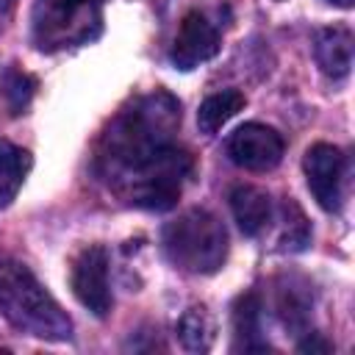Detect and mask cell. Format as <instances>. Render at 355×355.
I'll return each mask as SVG.
<instances>
[{
    "label": "cell",
    "mask_w": 355,
    "mask_h": 355,
    "mask_svg": "<svg viewBox=\"0 0 355 355\" xmlns=\"http://www.w3.org/2000/svg\"><path fill=\"white\" fill-rule=\"evenodd\" d=\"M180 125V103L166 92H153L139 97L128 111H122L103 136L100 164L105 175L119 180L130 169L141 166L147 158L172 144V133Z\"/></svg>",
    "instance_id": "obj_1"
},
{
    "label": "cell",
    "mask_w": 355,
    "mask_h": 355,
    "mask_svg": "<svg viewBox=\"0 0 355 355\" xmlns=\"http://www.w3.org/2000/svg\"><path fill=\"white\" fill-rule=\"evenodd\" d=\"M0 311L22 333L47 341L72 338V319L19 261H0Z\"/></svg>",
    "instance_id": "obj_2"
},
{
    "label": "cell",
    "mask_w": 355,
    "mask_h": 355,
    "mask_svg": "<svg viewBox=\"0 0 355 355\" xmlns=\"http://www.w3.org/2000/svg\"><path fill=\"white\" fill-rule=\"evenodd\" d=\"M166 258L189 275H214L227 258V230L205 208H189L164 227Z\"/></svg>",
    "instance_id": "obj_3"
},
{
    "label": "cell",
    "mask_w": 355,
    "mask_h": 355,
    "mask_svg": "<svg viewBox=\"0 0 355 355\" xmlns=\"http://www.w3.org/2000/svg\"><path fill=\"white\" fill-rule=\"evenodd\" d=\"M105 0H36L31 31L39 50L78 47L100 36Z\"/></svg>",
    "instance_id": "obj_4"
},
{
    "label": "cell",
    "mask_w": 355,
    "mask_h": 355,
    "mask_svg": "<svg viewBox=\"0 0 355 355\" xmlns=\"http://www.w3.org/2000/svg\"><path fill=\"white\" fill-rule=\"evenodd\" d=\"M191 175V155L178 147H164L141 166L122 175L116 183L125 189L128 202L147 211H169L180 200L183 180Z\"/></svg>",
    "instance_id": "obj_5"
},
{
    "label": "cell",
    "mask_w": 355,
    "mask_h": 355,
    "mask_svg": "<svg viewBox=\"0 0 355 355\" xmlns=\"http://www.w3.org/2000/svg\"><path fill=\"white\" fill-rule=\"evenodd\" d=\"M72 294L83 308H89L94 316H108L111 311V286H108V252L100 244L83 247L69 272Z\"/></svg>",
    "instance_id": "obj_6"
},
{
    "label": "cell",
    "mask_w": 355,
    "mask_h": 355,
    "mask_svg": "<svg viewBox=\"0 0 355 355\" xmlns=\"http://www.w3.org/2000/svg\"><path fill=\"white\" fill-rule=\"evenodd\" d=\"M283 136L261 122H247L236 128L227 139V155L236 166L250 169V172H269L280 164L283 158Z\"/></svg>",
    "instance_id": "obj_7"
},
{
    "label": "cell",
    "mask_w": 355,
    "mask_h": 355,
    "mask_svg": "<svg viewBox=\"0 0 355 355\" xmlns=\"http://www.w3.org/2000/svg\"><path fill=\"white\" fill-rule=\"evenodd\" d=\"M302 169L308 178V189L324 211L341 208V186H344V153L336 144L319 141L308 147L302 158Z\"/></svg>",
    "instance_id": "obj_8"
},
{
    "label": "cell",
    "mask_w": 355,
    "mask_h": 355,
    "mask_svg": "<svg viewBox=\"0 0 355 355\" xmlns=\"http://www.w3.org/2000/svg\"><path fill=\"white\" fill-rule=\"evenodd\" d=\"M219 53V33L216 28L200 14V11H189L178 28V36L172 42V64L178 69H194L200 64H205L208 58H214Z\"/></svg>",
    "instance_id": "obj_9"
},
{
    "label": "cell",
    "mask_w": 355,
    "mask_h": 355,
    "mask_svg": "<svg viewBox=\"0 0 355 355\" xmlns=\"http://www.w3.org/2000/svg\"><path fill=\"white\" fill-rule=\"evenodd\" d=\"M352 31L347 25H327V28H319L313 33V58L319 64V69L333 78V80H341L349 75L352 69Z\"/></svg>",
    "instance_id": "obj_10"
},
{
    "label": "cell",
    "mask_w": 355,
    "mask_h": 355,
    "mask_svg": "<svg viewBox=\"0 0 355 355\" xmlns=\"http://www.w3.org/2000/svg\"><path fill=\"white\" fill-rule=\"evenodd\" d=\"M230 211L244 236H261L272 222V200L258 186H236L230 191Z\"/></svg>",
    "instance_id": "obj_11"
},
{
    "label": "cell",
    "mask_w": 355,
    "mask_h": 355,
    "mask_svg": "<svg viewBox=\"0 0 355 355\" xmlns=\"http://www.w3.org/2000/svg\"><path fill=\"white\" fill-rule=\"evenodd\" d=\"M233 333H236V349H269L261 336V300L258 294H241L233 305Z\"/></svg>",
    "instance_id": "obj_12"
},
{
    "label": "cell",
    "mask_w": 355,
    "mask_h": 355,
    "mask_svg": "<svg viewBox=\"0 0 355 355\" xmlns=\"http://www.w3.org/2000/svg\"><path fill=\"white\" fill-rule=\"evenodd\" d=\"M28 172H31V155L11 141H0V208H6L17 197Z\"/></svg>",
    "instance_id": "obj_13"
},
{
    "label": "cell",
    "mask_w": 355,
    "mask_h": 355,
    "mask_svg": "<svg viewBox=\"0 0 355 355\" xmlns=\"http://www.w3.org/2000/svg\"><path fill=\"white\" fill-rule=\"evenodd\" d=\"M178 338L189 352H208L214 338H216V324L214 316L208 313V308L202 305H191L189 311H183V316L178 319Z\"/></svg>",
    "instance_id": "obj_14"
},
{
    "label": "cell",
    "mask_w": 355,
    "mask_h": 355,
    "mask_svg": "<svg viewBox=\"0 0 355 355\" xmlns=\"http://www.w3.org/2000/svg\"><path fill=\"white\" fill-rule=\"evenodd\" d=\"M277 313L283 324L294 333H305L311 324V297L305 283H283L277 286Z\"/></svg>",
    "instance_id": "obj_15"
},
{
    "label": "cell",
    "mask_w": 355,
    "mask_h": 355,
    "mask_svg": "<svg viewBox=\"0 0 355 355\" xmlns=\"http://www.w3.org/2000/svg\"><path fill=\"white\" fill-rule=\"evenodd\" d=\"M244 94L239 89H225V92H216L211 97L202 100L200 111H197V125L202 133H216L227 119H233L241 108H244Z\"/></svg>",
    "instance_id": "obj_16"
},
{
    "label": "cell",
    "mask_w": 355,
    "mask_h": 355,
    "mask_svg": "<svg viewBox=\"0 0 355 355\" xmlns=\"http://www.w3.org/2000/svg\"><path fill=\"white\" fill-rule=\"evenodd\" d=\"M280 214H283V236H280L283 250H305V244L311 241V227L302 208L294 200H283Z\"/></svg>",
    "instance_id": "obj_17"
},
{
    "label": "cell",
    "mask_w": 355,
    "mask_h": 355,
    "mask_svg": "<svg viewBox=\"0 0 355 355\" xmlns=\"http://www.w3.org/2000/svg\"><path fill=\"white\" fill-rule=\"evenodd\" d=\"M33 92H36V80L31 75H25V72H14L8 78V86H6V97H8L11 114H25Z\"/></svg>",
    "instance_id": "obj_18"
},
{
    "label": "cell",
    "mask_w": 355,
    "mask_h": 355,
    "mask_svg": "<svg viewBox=\"0 0 355 355\" xmlns=\"http://www.w3.org/2000/svg\"><path fill=\"white\" fill-rule=\"evenodd\" d=\"M300 352H330V344L322 341L316 333H308V338L300 341Z\"/></svg>",
    "instance_id": "obj_19"
},
{
    "label": "cell",
    "mask_w": 355,
    "mask_h": 355,
    "mask_svg": "<svg viewBox=\"0 0 355 355\" xmlns=\"http://www.w3.org/2000/svg\"><path fill=\"white\" fill-rule=\"evenodd\" d=\"M14 3H17V0H0V14L11 11V8H14Z\"/></svg>",
    "instance_id": "obj_20"
},
{
    "label": "cell",
    "mask_w": 355,
    "mask_h": 355,
    "mask_svg": "<svg viewBox=\"0 0 355 355\" xmlns=\"http://www.w3.org/2000/svg\"><path fill=\"white\" fill-rule=\"evenodd\" d=\"M327 3H333V6H338V8H349L355 0H327Z\"/></svg>",
    "instance_id": "obj_21"
}]
</instances>
